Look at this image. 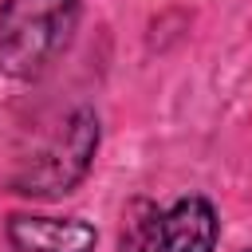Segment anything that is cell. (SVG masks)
Wrapping results in <instances>:
<instances>
[{
  "label": "cell",
  "instance_id": "1",
  "mask_svg": "<svg viewBox=\"0 0 252 252\" xmlns=\"http://www.w3.org/2000/svg\"><path fill=\"white\" fill-rule=\"evenodd\" d=\"M83 0H4L0 4V75L39 79L71 43Z\"/></svg>",
  "mask_w": 252,
  "mask_h": 252
},
{
  "label": "cell",
  "instance_id": "2",
  "mask_svg": "<svg viewBox=\"0 0 252 252\" xmlns=\"http://www.w3.org/2000/svg\"><path fill=\"white\" fill-rule=\"evenodd\" d=\"M98 142H102V122H98V110L94 106H75L63 122V130L28 161L24 173H16L12 189L24 193V197H63L71 193L75 185L87 181L91 165H94V154H98Z\"/></svg>",
  "mask_w": 252,
  "mask_h": 252
},
{
  "label": "cell",
  "instance_id": "3",
  "mask_svg": "<svg viewBox=\"0 0 252 252\" xmlns=\"http://www.w3.org/2000/svg\"><path fill=\"white\" fill-rule=\"evenodd\" d=\"M4 240L12 244V252H94L98 228L83 217L12 213L4 220Z\"/></svg>",
  "mask_w": 252,
  "mask_h": 252
},
{
  "label": "cell",
  "instance_id": "4",
  "mask_svg": "<svg viewBox=\"0 0 252 252\" xmlns=\"http://www.w3.org/2000/svg\"><path fill=\"white\" fill-rule=\"evenodd\" d=\"M161 244L165 252H217L220 213L205 193H181L161 209Z\"/></svg>",
  "mask_w": 252,
  "mask_h": 252
},
{
  "label": "cell",
  "instance_id": "5",
  "mask_svg": "<svg viewBox=\"0 0 252 252\" xmlns=\"http://www.w3.org/2000/svg\"><path fill=\"white\" fill-rule=\"evenodd\" d=\"M118 252H165L161 244V209L150 197H130L118 224Z\"/></svg>",
  "mask_w": 252,
  "mask_h": 252
},
{
  "label": "cell",
  "instance_id": "6",
  "mask_svg": "<svg viewBox=\"0 0 252 252\" xmlns=\"http://www.w3.org/2000/svg\"><path fill=\"white\" fill-rule=\"evenodd\" d=\"M244 252H252V248H244Z\"/></svg>",
  "mask_w": 252,
  "mask_h": 252
}]
</instances>
